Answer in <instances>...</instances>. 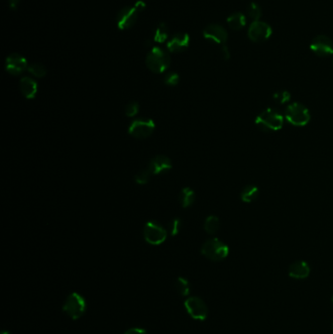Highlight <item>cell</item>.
<instances>
[{
  "label": "cell",
  "instance_id": "obj_1",
  "mask_svg": "<svg viewBox=\"0 0 333 334\" xmlns=\"http://www.w3.org/2000/svg\"><path fill=\"white\" fill-rule=\"evenodd\" d=\"M170 55L166 50L159 46L153 47L146 58L148 69L154 73H162L170 66Z\"/></svg>",
  "mask_w": 333,
  "mask_h": 334
},
{
  "label": "cell",
  "instance_id": "obj_2",
  "mask_svg": "<svg viewBox=\"0 0 333 334\" xmlns=\"http://www.w3.org/2000/svg\"><path fill=\"white\" fill-rule=\"evenodd\" d=\"M284 119L274 108H267L256 118L255 124L263 131L273 132L280 130L283 126Z\"/></svg>",
  "mask_w": 333,
  "mask_h": 334
},
{
  "label": "cell",
  "instance_id": "obj_3",
  "mask_svg": "<svg viewBox=\"0 0 333 334\" xmlns=\"http://www.w3.org/2000/svg\"><path fill=\"white\" fill-rule=\"evenodd\" d=\"M229 251V246L216 238L207 240L201 246V254L212 261L224 260Z\"/></svg>",
  "mask_w": 333,
  "mask_h": 334
},
{
  "label": "cell",
  "instance_id": "obj_4",
  "mask_svg": "<svg viewBox=\"0 0 333 334\" xmlns=\"http://www.w3.org/2000/svg\"><path fill=\"white\" fill-rule=\"evenodd\" d=\"M286 121L294 126H305L311 120L309 109L300 103H293L286 107Z\"/></svg>",
  "mask_w": 333,
  "mask_h": 334
},
{
  "label": "cell",
  "instance_id": "obj_5",
  "mask_svg": "<svg viewBox=\"0 0 333 334\" xmlns=\"http://www.w3.org/2000/svg\"><path fill=\"white\" fill-rule=\"evenodd\" d=\"M63 310L70 318L78 319L86 311V301L83 296L73 292L66 299Z\"/></svg>",
  "mask_w": 333,
  "mask_h": 334
},
{
  "label": "cell",
  "instance_id": "obj_6",
  "mask_svg": "<svg viewBox=\"0 0 333 334\" xmlns=\"http://www.w3.org/2000/svg\"><path fill=\"white\" fill-rule=\"evenodd\" d=\"M145 241L152 246H159L165 242L167 238V231L155 221L146 223L143 231Z\"/></svg>",
  "mask_w": 333,
  "mask_h": 334
},
{
  "label": "cell",
  "instance_id": "obj_7",
  "mask_svg": "<svg viewBox=\"0 0 333 334\" xmlns=\"http://www.w3.org/2000/svg\"><path fill=\"white\" fill-rule=\"evenodd\" d=\"M156 124L151 119H137L131 123L128 128V133L137 139H145L150 137L155 131Z\"/></svg>",
  "mask_w": 333,
  "mask_h": 334
},
{
  "label": "cell",
  "instance_id": "obj_8",
  "mask_svg": "<svg viewBox=\"0 0 333 334\" xmlns=\"http://www.w3.org/2000/svg\"><path fill=\"white\" fill-rule=\"evenodd\" d=\"M188 314L196 320H205L208 316V308L205 302L196 296L189 297L184 303Z\"/></svg>",
  "mask_w": 333,
  "mask_h": 334
},
{
  "label": "cell",
  "instance_id": "obj_9",
  "mask_svg": "<svg viewBox=\"0 0 333 334\" xmlns=\"http://www.w3.org/2000/svg\"><path fill=\"white\" fill-rule=\"evenodd\" d=\"M273 34L272 27L265 22L254 21L248 28V38L256 43L268 40Z\"/></svg>",
  "mask_w": 333,
  "mask_h": 334
},
{
  "label": "cell",
  "instance_id": "obj_10",
  "mask_svg": "<svg viewBox=\"0 0 333 334\" xmlns=\"http://www.w3.org/2000/svg\"><path fill=\"white\" fill-rule=\"evenodd\" d=\"M310 49L318 57H328L333 55V41L328 36L320 35L312 40Z\"/></svg>",
  "mask_w": 333,
  "mask_h": 334
},
{
  "label": "cell",
  "instance_id": "obj_11",
  "mask_svg": "<svg viewBox=\"0 0 333 334\" xmlns=\"http://www.w3.org/2000/svg\"><path fill=\"white\" fill-rule=\"evenodd\" d=\"M138 20V12L132 6L122 8L117 15V25L120 30L126 31L131 29Z\"/></svg>",
  "mask_w": 333,
  "mask_h": 334
},
{
  "label": "cell",
  "instance_id": "obj_12",
  "mask_svg": "<svg viewBox=\"0 0 333 334\" xmlns=\"http://www.w3.org/2000/svg\"><path fill=\"white\" fill-rule=\"evenodd\" d=\"M27 59L19 53L10 54L5 60V70L11 75H20L28 70Z\"/></svg>",
  "mask_w": 333,
  "mask_h": 334
},
{
  "label": "cell",
  "instance_id": "obj_13",
  "mask_svg": "<svg viewBox=\"0 0 333 334\" xmlns=\"http://www.w3.org/2000/svg\"><path fill=\"white\" fill-rule=\"evenodd\" d=\"M203 37L208 40L212 41L217 44H225L228 40V33L227 31L220 25L217 24H210L208 25L202 32Z\"/></svg>",
  "mask_w": 333,
  "mask_h": 334
},
{
  "label": "cell",
  "instance_id": "obj_14",
  "mask_svg": "<svg viewBox=\"0 0 333 334\" xmlns=\"http://www.w3.org/2000/svg\"><path fill=\"white\" fill-rule=\"evenodd\" d=\"M191 38L186 33H178L171 36L166 44V48L170 53H179L186 50L190 46Z\"/></svg>",
  "mask_w": 333,
  "mask_h": 334
},
{
  "label": "cell",
  "instance_id": "obj_15",
  "mask_svg": "<svg viewBox=\"0 0 333 334\" xmlns=\"http://www.w3.org/2000/svg\"><path fill=\"white\" fill-rule=\"evenodd\" d=\"M148 168L152 174L158 175L170 170L172 168V162L168 157L164 155H158L152 158Z\"/></svg>",
  "mask_w": 333,
  "mask_h": 334
},
{
  "label": "cell",
  "instance_id": "obj_16",
  "mask_svg": "<svg viewBox=\"0 0 333 334\" xmlns=\"http://www.w3.org/2000/svg\"><path fill=\"white\" fill-rule=\"evenodd\" d=\"M311 272L310 266L307 262L303 260H298L293 262L289 269H288V275L296 280H304L309 277Z\"/></svg>",
  "mask_w": 333,
  "mask_h": 334
},
{
  "label": "cell",
  "instance_id": "obj_17",
  "mask_svg": "<svg viewBox=\"0 0 333 334\" xmlns=\"http://www.w3.org/2000/svg\"><path fill=\"white\" fill-rule=\"evenodd\" d=\"M20 89L27 99H34L37 94V83L32 77L25 76L20 81Z\"/></svg>",
  "mask_w": 333,
  "mask_h": 334
},
{
  "label": "cell",
  "instance_id": "obj_18",
  "mask_svg": "<svg viewBox=\"0 0 333 334\" xmlns=\"http://www.w3.org/2000/svg\"><path fill=\"white\" fill-rule=\"evenodd\" d=\"M227 23L230 29L234 31H240L245 27L246 18L243 13L237 12V13H233L232 15L228 17Z\"/></svg>",
  "mask_w": 333,
  "mask_h": 334
},
{
  "label": "cell",
  "instance_id": "obj_19",
  "mask_svg": "<svg viewBox=\"0 0 333 334\" xmlns=\"http://www.w3.org/2000/svg\"><path fill=\"white\" fill-rule=\"evenodd\" d=\"M258 196H259V190L256 186H253V185L246 186L241 193L242 200L246 203L253 202L254 200L258 198Z\"/></svg>",
  "mask_w": 333,
  "mask_h": 334
},
{
  "label": "cell",
  "instance_id": "obj_20",
  "mask_svg": "<svg viewBox=\"0 0 333 334\" xmlns=\"http://www.w3.org/2000/svg\"><path fill=\"white\" fill-rule=\"evenodd\" d=\"M169 38V29L167 27L166 24L161 23L159 24L154 34V40L157 43H164L165 41H167Z\"/></svg>",
  "mask_w": 333,
  "mask_h": 334
},
{
  "label": "cell",
  "instance_id": "obj_21",
  "mask_svg": "<svg viewBox=\"0 0 333 334\" xmlns=\"http://www.w3.org/2000/svg\"><path fill=\"white\" fill-rule=\"evenodd\" d=\"M195 200V193L194 192L189 188H184L180 193V202L184 208L190 207Z\"/></svg>",
  "mask_w": 333,
  "mask_h": 334
},
{
  "label": "cell",
  "instance_id": "obj_22",
  "mask_svg": "<svg viewBox=\"0 0 333 334\" xmlns=\"http://www.w3.org/2000/svg\"><path fill=\"white\" fill-rule=\"evenodd\" d=\"M219 227H220V221L218 217L214 215H210L205 219L203 228L207 234L209 235L216 234L219 230Z\"/></svg>",
  "mask_w": 333,
  "mask_h": 334
},
{
  "label": "cell",
  "instance_id": "obj_23",
  "mask_svg": "<svg viewBox=\"0 0 333 334\" xmlns=\"http://www.w3.org/2000/svg\"><path fill=\"white\" fill-rule=\"evenodd\" d=\"M28 71L35 77L42 78L46 75L47 70L46 68L40 63H33L28 67Z\"/></svg>",
  "mask_w": 333,
  "mask_h": 334
},
{
  "label": "cell",
  "instance_id": "obj_24",
  "mask_svg": "<svg viewBox=\"0 0 333 334\" xmlns=\"http://www.w3.org/2000/svg\"><path fill=\"white\" fill-rule=\"evenodd\" d=\"M176 289L182 296H188L190 294V283L185 278H178L176 281Z\"/></svg>",
  "mask_w": 333,
  "mask_h": 334
},
{
  "label": "cell",
  "instance_id": "obj_25",
  "mask_svg": "<svg viewBox=\"0 0 333 334\" xmlns=\"http://www.w3.org/2000/svg\"><path fill=\"white\" fill-rule=\"evenodd\" d=\"M246 12H247V15L253 20V22L259 21V19L262 16V10H261L260 6L255 2L249 3V5L247 6V9H246Z\"/></svg>",
  "mask_w": 333,
  "mask_h": 334
},
{
  "label": "cell",
  "instance_id": "obj_26",
  "mask_svg": "<svg viewBox=\"0 0 333 334\" xmlns=\"http://www.w3.org/2000/svg\"><path fill=\"white\" fill-rule=\"evenodd\" d=\"M151 171L148 169H143L139 172L136 173L135 177H134V180L135 182L138 184V185H145L147 184L149 181H150V178H151Z\"/></svg>",
  "mask_w": 333,
  "mask_h": 334
},
{
  "label": "cell",
  "instance_id": "obj_27",
  "mask_svg": "<svg viewBox=\"0 0 333 334\" xmlns=\"http://www.w3.org/2000/svg\"><path fill=\"white\" fill-rule=\"evenodd\" d=\"M181 230V219L174 218L168 223V231L169 234L173 237L177 236Z\"/></svg>",
  "mask_w": 333,
  "mask_h": 334
},
{
  "label": "cell",
  "instance_id": "obj_28",
  "mask_svg": "<svg viewBox=\"0 0 333 334\" xmlns=\"http://www.w3.org/2000/svg\"><path fill=\"white\" fill-rule=\"evenodd\" d=\"M139 111V104L136 101L129 102L125 106V115L128 118L135 117Z\"/></svg>",
  "mask_w": 333,
  "mask_h": 334
},
{
  "label": "cell",
  "instance_id": "obj_29",
  "mask_svg": "<svg viewBox=\"0 0 333 334\" xmlns=\"http://www.w3.org/2000/svg\"><path fill=\"white\" fill-rule=\"evenodd\" d=\"M180 76L177 72H169L164 77V83L168 86H175L179 83Z\"/></svg>",
  "mask_w": 333,
  "mask_h": 334
},
{
  "label": "cell",
  "instance_id": "obj_30",
  "mask_svg": "<svg viewBox=\"0 0 333 334\" xmlns=\"http://www.w3.org/2000/svg\"><path fill=\"white\" fill-rule=\"evenodd\" d=\"M274 100H275L277 103H280V104L287 103V102L290 100V94H289V92H287V91H280V92H277V93L274 95Z\"/></svg>",
  "mask_w": 333,
  "mask_h": 334
},
{
  "label": "cell",
  "instance_id": "obj_31",
  "mask_svg": "<svg viewBox=\"0 0 333 334\" xmlns=\"http://www.w3.org/2000/svg\"><path fill=\"white\" fill-rule=\"evenodd\" d=\"M221 56L224 60H229L231 58V52L229 47L226 44H223L221 47Z\"/></svg>",
  "mask_w": 333,
  "mask_h": 334
},
{
  "label": "cell",
  "instance_id": "obj_32",
  "mask_svg": "<svg viewBox=\"0 0 333 334\" xmlns=\"http://www.w3.org/2000/svg\"><path fill=\"white\" fill-rule=\"evenodd\" d=\"M133 7L136 9V11H137L138 13H140V12H143V11L146 9L147 5H146V3L143 1V0H138V1L135 2V4H134Z\"/></svg>",
  "mask_w": 333,
  "mask_h": 334
},
{
  "label": "cell",
  "instance_id": "obj_33",
  "mask_svg": "<svg viewBox=\"0 0 333 334\" xmlns=\"http://www.w3.org/2000/svg\"><path fill=\"white\" fill-rule=\"evenodd\" d=\"M124 334H147V331L143 328L134 327V328H130L127 331H125Z\"/></svg>",
  "mask_w": 333,
  "mask_h": 334
},
{
  "label": "cell",
  "instance_id": "obj_34",
  "mask_svg": "<svg viewBox=\"0 0 333 334\" xmlns=\"http://www.w3.org/2000/svg\"><path fill=\"white\" fill-rule=\"evenodd\" d=\"M21 1H22V0H8L9 8H10L11 10H16V9L19 7Z\"/></svg>",
  "mask_w": 333,
  "mask_h": 334
},
{
  "label": "cell",
  "instance_id": "obj_35",
  "mask_svg": "<svg viewBox=\"0 0 333 334\" xmlns=\"http://www.w3.org/2000/svg\"><path fill=\"white\" fill-rule=\"evenodd\" d=\"M1 334H11L9 331H2Z\"/></svg>",
  "mask_w": 333,
  "mask_h": 334
},
{
  "label": "cell",
  "instance_id": "obj_36",
  "mask_svg": "<svg viewBox=\"0 0 333 334\" xmlns=\"http://www.w3.org/2000/svg\"><path fill=\"white\" fill-rule=\"evenodd\" d=\"M332 304H333V296H332Z\"/></svg>",
  "mask_w": 333,
  "mask_h": 334
},
{
  "label": "cell",
  "instance_id": "obj_37",
  "mask_svg": "<svg viewBox=\"0 0 333 334\" xmlns=\"http://www.w3.org/2000/svg\"><path fill=\"white\" fill-rule=\"evenodd\" d=\"M332 329H333V322H332Z\"/></svg>",
  "mask_w": 333,
  "mask_h": 334
},
{
  "label": "cell",
  "instance_id": "obj_38",
  "mask_svg": "<svg viewBox=\"0 0 333 334\" xmlns=\"http://www.w3.org/2000/svg\"><path fill=\"white\" fill-rule=\"evenodd\" d=\"M332 65H333V61H332Z\"/></svg>",
  "mask_w": 333,
  "mask_h": 334
}]
</instances>
